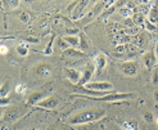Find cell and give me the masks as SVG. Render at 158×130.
<instances>
[{
	"instance_id": "4dcf8cb0",
	"label": "cell",
	"mask_w": 158,
	"mask_h": 130,
	"mask_svg": "<svg viewBox=\"0 0 158 130\" xmlns=\"http://www.w3.org/2000/svg\"><path fill=\"white\" fill-rule=\"evenodd\" d=\"M88 39L85 37V35H82L81 37H80V48H81V50L84 52V49H86V48H88Z\"/></svg>"
},
{
	"instance_id": "ac0fdd59",
	"label": "cell",
	"mask_w": 158,
	"mask_h": 130,
	"mask_svg": "<svg viewBox=\"0 0 158 130\" xmlns=\"http://www.w3.org/2000/svg\"><path fill=\"white\" fill-rule=\"evenodd\" d=\"M118 5H120V3L114 2V3H113L112 5H110V6H108L107 9H104V11H103V13H102V14L99 15V18H102V20H106V18H108L109 15L112 14V13H113V12L117 9V8H118Z\"/></svg>"
},
{
	"instance_id": "ab89813d",
	"label": "cell",
	"mask_w": 158,
	"mask_h": 130,
	"mask_svg": "<svg viewBox=\"0 0 158 130\" xmlns=\"http://www.w3.org/2000/svg\"><path fill=\"white\" fill-rule=\"evenodd\" d=\"M154 53H156V57H157V61H158V43L156 45V49H154Z\"/></svg>"
},
{
	"instance_id": "9c48e42d",
	"label": "cell",
	"mask_w": 158,
	"mask_h": 130,
	"mask_svg": "<svg viewBox=\"0 0 158 130\" xmlns=\"http://www.w3.org/2000/svg\"><path fill=\"white\" fill-rule=\"evenodd\" d=\"M53 72V67L49 63H40L35 67V74L41 77H49Z\"/></svg>"
},
{
	"instance_id": "2e32d148",
	"label": "cell",
	"mask_w": 158,
	"mask_h": 130,
	"mask_svg": "<svg viewBox=\"0 0 158 130\" xmlns=\"http://www.w3.org/2000/svg\"><path fill=\"white\" fill-rule=\"evenodd\" d=\"M63 54L67 57H85L86 55V53L82 52L81 49H76V48H71V46L63 52Z\"/></svg>"
},
{
	"instance_id": "ffe728a7",
	"label": "cell",
	"mask_w": 158,
	"mask_h": 130,
	"mask_svg": "<svg viewBox=\"0 0 158 130\" xmlns=\"http://www.w3.org/2000/svg\"><path fill=\"white\" fill-rule=\"evenodd\" d=\"M122 128L125 130H139V124L135 120H127L122 123Z\"/></svg>"
},
{
	"instance_id": "603a6c76",
	"label": "cell",
	"mask_w": 158,
	"mask_h": 130,
	"mask_svg": "<svg viewBox=\"0 0 158 130\" xmlns=\"http://www.w3.org/2000/svg\"><path fill=\"white\" fill-rule=\"evenodd\" d=\"M15 50H17V53L21 55V57H26L28 54V48L25 43H21L17 45V48H15Z\"/></svg>"
},
{
	"instance_id": "d590c367",
	"label": "cell",
	"mask_w": 158,
	"mask_h": 130,
	"mask_svg": "<svg viewBox=\"0 0 158 130\" xmlns=\"http://www.w3.org/2000/svg\"><path fill=\"white\" fill-rule=\"evenodd\" d=\"M78 130H94V126L90 124H85V125H81L78 128Z\"/></svg>"
},
{
	"instance_id": "7402d4cb",
	"label": "cell",
	"mask_w": 158,
	"mask_h": 130,
	"mask_svg": "<svg viewBox=\"0 0 158 130\" xmlns=\"http://www.w3.org/2000/svg\"><path fill=\"white\" fill-rule=\"evenodd\" d=\"M2 5L6 8V11H14L19 5V2L18 0H9V2H3Z\"/></svg>"
},
{
	"instance_id": "d6986e66",
	"label": "cell",
	"mask_w": 158,
	"mask_h": 130,
	"mask_svg": "<svg viewBox=\"0 0 158 130\" xmlns=\"http://www.w3.org/2000/svg\"><path fill=\"white\" fill-rule=\"evenodd\" d=\"M63 40L71 46V48H77L80 46V37L78 36H69V35H66L63 37Z\"/></svg>"
},
{
	"instance_id": "e0dca14e",
	"label": "cell",
	"mask_w": 158,
	"mask_h": 130,
	"mask_svg": "<svg viewBox=\"0 0 158 130\" xmlns=\"http://www.w3.org/2000/svg\"><path fill=\"white\" fill-rule=\"evenodd\" d=\"M10 90V84H9V77H6L4 81L2 86H0V98H5V97H8V93H9Z\"/></svg>"
},
{
	"instance_id": "60d3db41",
	"label": "cell",
	"mask_w": 158,
	"mask_h": 130,
	"mask_svg": "<svg viewBox=\"0 0 158 130\" xmlns=\"http://www.w3.org/2000/svg\"><path fill=\"white\" fill-rule=\"evenodd\" d=\"M0 130H9V128L6 125H0Z\"/></svg>"
},
{
	"instance_id": "d4e9b609",
	"label": "cell",
	"mask_w": 158,
	"mask_h": 130,
	"mask_svg": "<svg viewBox=\"0 0 158 130\" xmlns=\"http://www.w3.org/2000/svg\"><path fill=\"white\" fill-rule=\"evenodd\" d=\"M19 18H21V21L23 22V23H30L31 21H32V15H31L28 12H22V13H19Z\"/></svg>"
},
{
	"instance_id": "cb8c5ba5",
	"label": "cell",
	"mask_w": 158,
	"mask_h": 130,
	"mask_svg": "<svg viewBox=\"0 0 158 130\" xmlns=\"http://www.w3.org/2000/svg\"><path fill=\"white\" fill-rule=\"evenodd\" d=\"M54 39H55V35H52V36H50V40H49V43H48V45H46V48H45L44 52H43V54H45V55H52V54H53V44H54Z\"/></svg>"
},
{
	"instance_id": "83f0119b",
	"label": "cell",
	"mask_w": 158,
	"mask_h": 130,
	"mask_svg": "<svg viewBox=\"0 0 158 130\" xmlns=\"http://www.w3.org/2000/svg\"><path fill=\"white\" fill-rule=\"evenodd\" d=\"M26 90H27V86L25 84H18L15 86V93H18V94H25Z\"/></svg>"
},
{
	"instance_id": "ee69618b",
	"label": "cell",
	"mask_w": 158,
	"mask_h": 130,
	"mask_svg": "<svg viewBox=\"0 0 158 130\" xmlns=\"http://www.w3.org/2000/svg\"><path fill=\"white\" fill-rule=\"evenodd\" d=\"M157 124H158V119H157Z\"/></svg>"
},
{
	"instance_id": "836d02e7",
	"label": "cell",
	"mask_w": 158,
	"mask_h": 130,
	"mask_svg": "<svg viewBox=\"0 0 158 130\" xmlns=\"http://www.w3.org/2000/svg\"><path fill=\"white\" fill-rule=\"evenodd\" d=\"M26 41H28V43H35V44H39V43H40V40H39V37L28 36V37H26Z\"/></svg>"
},
{
	"instance_id": "e575fe53",
	"label": "cell",
	"mask_w": 158,
	"mask_h": 130,
	"mask_svg": "<svg viewBox=\"0 0 158 130\" xmlns=\"http://www.w3.org/2000/svg\"><path fill=\"white\" fill-rule=\"evenodd\" d=\"M123 23H125V25L127 26V27H135V25H134V22H132L131 18H125Z\"/></svg>"
},
{
	"instance_id": "6da1fadb",
	"label": "cell",
	"mask_w": 158,
	"mask_h": 130,
	"mask_svg": "<svg viewBox=\"0 0 158 130\" xmlns=\"http://www.w3.org/2000/svg\"><path fill=\"white\" fill-rule=\"evenodd\" d=\"M106 110L103 108H89L76 113L75 116L69 117L67 123L71 125H85V124H91L99 121L102 117L106 116Z\"/></svg>"
},
{
	"instance_id": "7c38bea8",
	"label": "cell",
	"mask_w": 158,
	"mask_h": 130,
	"mask_svg": "<svg viewBox=\"0 0 158 130\" xmlns=\"http://www.w3.org/2000/svg\"><path fill=\"white\" fill-rule=\"evenodd\" d=\"M107 57L104 55V54H98L97 57H95V70H97V74L99 75V74H102V71H103L104 68H106V66H107Z\"/></svg>"
},
{
	"instance_id": "9a60e30c",
	"label": "cell",
	"mask_w": 158,
	"mask_h": 130,
	"mask_svg": "<svg viewBox=\"0 0 158 130\" xmlns=\"http://www.w3.org/2000/svg\"><path fill=\"white\" fill-rule=\"evenodd\" d=\"M134 25L139 26L140 28H144V23H145V15L140 14V13H134V15L131 17Z\"/></svg>"
},
{
	"instance_id": "8fae6325",
	"label": "cell",
	"mask_w": 158,
	"mask_h": 130,
	"mask_svg": "<svg viewBox=\"0 0 158 130\" xmlns=\"http://www.w3.org/2000/svg\"><path fill=\"white\" fill-rule=\"evenodd\" d=\"M46 98V92H34V93H31L28 95V98H27V104L28 106H37L39 103H40L43 99Z\"/></svg>"
},
{
	"instance_id": "f1b7e54d",
	"label": "cell",
	"mask_w": 158,
	"mask_h": 130,
	"mask_svg": "<svg viewBox=\"0 0 158 130\" xmlns=\"http://www.w3.org/2000/svg\"><path fill=\"white\" fill-rule=\"evenodd\" d=\"M152 83L154 86L158 85V66L154 68V71L152 72Z\"/></svg>"
},
{
	"instance_id": "277c9868",
	"label": "cell",
	"mask_w": 158,
	"mask_h": 130,
	"mask_svg": "<svg viewBox=\"0 0 158 130\" xmlns=\"http://www.w3.org/2000/svg\"><path fill=\"white\" fill-rule=\"evenodd\" d=\"M84 90H93V92H100V93H114L113 92V85L109 81H94V83L86 84L84 88Z\"/></svg>"
},
{
	"instance_id": "1f68e13d",
	"label": "cell",
	"mask_w": 158,
	"mask_h": 130,
	"mask_svg": "<svg viewBox=\"0 0 158 130\" xmlns=\"http://www.w3.org/2000/svg\"><path fill=\"white\" fill-rule=\"evenodd\" d=\"M10 103V98L9 97H5V98H0V107H3V106H8Z\"/></svg>"
},
{
	"instance_id": "4316f807",
	"label": "cell",
	"mask_w": 158,
	"mask_h": 130,
	"mask_svg": "<svg viewBox=\"0 0 158 130\" xmlns=\"http://www.w3.org/2000/svg\"><path fill=\"white\" fill-rule=\"evenodd\" d=\"M57 40H58V41H57V44H58V48H59L60 50H63V52H64L66 49H68V48H69V45H68V44L64 41V40H63V37H58Z\"/></svg>"
},
{
	"instance_id": "f546056e",
	"label": "cell",
	"mask_w": 158,
	"mask_h": 130,
	"mask_svg": "<svg viewBox=\"0 0 158 130\" xmlns=\"http://www.w3.org/2000/svg\"><path fill=\"white\" fill-rule=\"evenodd\" d=\"M143 120L145 121V123H152V121L154 120L153 113L152 112H144L143 113Z\"/></svg>"
},
{
	"instance_id": "74e56055",
	"label": "cell",
	"mask_w": 158,
	"mask_h": 130,
	"mask_svg": "<svg viewBox=\"0 0 158 130\" xmlns=\"http://www.w3.org/2000/svg\"><path fill=\"white\" fill-rule=\"evenodd\" d=\"M8 39H14V36H0V41H3V40H8Z\"/></svg>"
},
{
	"instance_id": "484cf974",
	"label": "cell",
	"mask_w": 158,
	"mask_h": 130,
	"mask_svg": "<svg viewBox=\"0 0 158 130\" xmlns=\"http://www.w3.org/2000/svg\"><path fill=\"white\" fill-rule=\"evenodd\" d=\"M144 28L148 30V31H152V32H158V26H156V25H153V23H151L148 20H145Z\"/></svg>"
},
{
	"instance_id": "44dd1931",
	"label": "cell",
	"mask_w": 158,
	"mask_h": 130,
	"mask_svg": "<svg viewBox=\"0 0 158 130\" xmlns=\"http://www.w3.org/2000/svg\"><path fill=\"white\" fill-rule=\"evenodd\" d=\"M118 12H120V14L122 15L123 18H131L132 15H134V9H131V8H129L127 5H125V6H122V8H120L118 9Z\"/></svg>"
},
{
	"instance_id": "3957f363",
	"label": "cell",
	"mask_w": 158,
	"mask_h": 130,
	"mask_svg": "<svg viewBox=\"0 0 158 130\" xmlns=\"http://www.w3.org/2000/svg\"><path fill=\"white\" fill-rule=\"evenodd\" d=\"M90 2L89 0H81V2H75L71 5V17L72 20H82L86 15V9H88Z\"/></svg>"
},
{
	"instance_id": "d6a6232c",
	"label": "cell",
	"mask_w": 158,
	"mask_h": 130,
	"mask_svg": "<svg viewBox=\"0 0 158 130\" xmlns=\"http://www.w3.org/2000/svg\"><path fill=\"white\" fill-rule=\"evenodd\" d=\"M66 32H67V34H68L69 36H77L78 30H77V28H68Z\"/></svg>"
},
{
	"instance_id": "30bf717a",
	"label": "cell",
	"mask_w": 158,
	"mask_h": 130,
	"mask_svg": "<svg viewBox=\"0 0 158 130\" xmlns=\"http://www.w3.org/2000/svg\"><path fill=\"white\" fill-rule=\"evenodd\" d=\"M64 72H66V77L68 79V81L78 85V83L81 80V75H82L81 71H78L76 68H64Z\"/></svg>"
},
{
	"instance_id": "f35d334b",
	"label": "cell",
	"mask_w": 158,
	"mask_h": 130,
	"mask_svg": "<svg viewBox=\"0 0 158 130\" xmlns=\"http://www.w3.org/2000/svg\"><path fill=\"white\" fill-rule=\"evenodd\" d=\"M153 95H154V101L158 103V90H156V92L153 93Z\"/></svg>"
},
{
	"instance_id": "8992f818",
	"label": "cell",
	"mask_w": 158,
	"mask_h": 130,
	"mask_svg": "<svg viewBox=\"0 0 158 130\" xmlns=\"http://www.w3.org/2000/svg\"><path fill=\"white\" fill-rule=\"evenodd\" d=\"M94 72H95V64H94V63H88L85 66L84 71H82L81 80H80V83H78V85L85 86L86 84H89L91 77H93V75H94Z\"/></svg>"
},
{
	"instance_id": "7bdbcfd3",
	"label": "cell",
	"mask_w": 158,
	"mask_h": 130,
	"mask_svg": "<svg viewBox=\"0 0 158 130\" xmlns=\"http://www.w3.org/2000/svg\"><path fill=\"white\" fill-rule=\"evenodd\" d=\"M30 130H39V129H36V128H31Z\"/></svg>"
},
{
	"instance_id": "7a4b0ae2",
	"label": "cell",
	"mask_w": 158,
	"mask_h": 130,
	"mask_svg": "<svg viewBox=\"0 0 158 130\" xmlns=\"http://www.w3.org/2000/svg\"><path fill=\"white\" fill-rule=\"evenodd\" d=\"M72 97H80V98H86L90 101H99V102H109V103H114V102H122L126 99H131L135 97L134 93H109L102 97H90V95H85L80 93H72Z\"/></svg>"
},
{
	"instance_id": "5bb4252c",
	"label": "cell",
	"mask_w": 158,
	"mask_h": 130,
	"mask_svg": "<svg viewBox=\"0 0 158 130\" xmlns=\"http://www.w3.org/2000/svg\"><path fill=\"white\" fill-rule=\"evenodd\" d=\"M148 21L153 23V25L158 26V3H154L151 6V11H149V14H148Z\"/></svg>"
},
{
	"instance_id": "4fadbf2b",
	"label": "cell",
	"mask_w": 158,
	"mask_h": 130,
	"mask_svg": "<svg viewBox=\"0 0 158 130\" xmlns=\"http://www.w3.org/2000/svg\"><path fill=\"white\" fill-rule=\"evenodd\" d=\"M4 113H5V116H4L5 121H9V123H13V121H15L21 116V111L18 107H12Z\"/></svg>"
},
{
	"instance_id": "8d00e7d4",
	"label": "cell",
	"mask_w": 158,
	"mask_h": 130,
	"mask_svg": "<svg viewBox=\"0 0 158 130\" xmlns=\"http://www.w3.org/2000/svg\"><path fill=\"white\" fill-rule=\"evenodd\" d=\"M8 50H9V49H8L6 45H0V54H2V55H6Z\"/></svg>"
},
{
	"instance_id": "5b68a950",
	"label": "cell",
	"mask_w": 158,
	"mask_h": 130,
	"mask_svg": "<svg viewBox=\"0 0 158 130\" xmlns=\"http://www.w3.org/2000/svg\"><path fill=\"white\" fill-rule=\"evenodd\" d=\"M118 68L126 76H135L139 74L140 71V66L139 63L134 62V61H123L118 63Z\"/></svg>"
},
{
	"instance_id": "52a82bcc",
	"label": "cell",
	"mask_w": 158,
	"mask_h": 130,
	"mask_svg": "<svg viewBox=\"0 0 158 130\" xmlns=\"http://www.w3.org/2000/svg\"><path fill=\"white\" fill-rule=\"evenodd\" d=\"M143 62H144V66L145 68H148V71H151L152 68L157 67V57H156V53L154 52H147L144 55H143Z\"/></svg>"
},
{
	"instance_id": "b9f144b4",
	"label": "cell",
	"mask_w": 158,
	"mask_h": 130,
	"mask_svg": "<svg viewBox=\"0 0 158 130\" xmlns=\"http://www.w3.org/2000/svg\"><path fill=\"white\" fill-rule=\"evenodd\" d=\"M3 113H4V112H3V108H2V107H0V119H2V116H3Z\"/></svg>"
},
{
	"instance_id": "ba28073f",
	"label": "cell",
	"mask_w": 158,
	"mask_h": 130,
	"mask_svg": "<svg viewBox=\"0 0 158 130\" xmlns=\"http://www.w3.org/2000/svg\"><path fill=\"white\" fill-rule=\"evenodd\" d=\"M58 103H59V101H58V98H55V97H46L45 99H43L37 104V107L43 108V110H54V108H57Z\"/></svg>"
}]
</instances>
